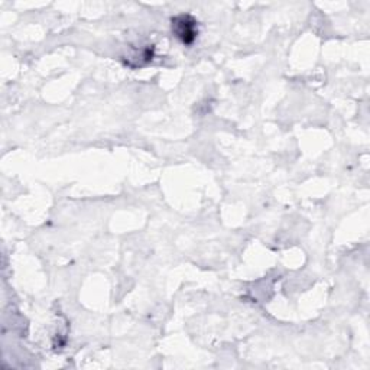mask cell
I'll list each match as a JSON object with an SVG mask.
<instances>
[{
  "instance_id": "obj_1",
  "label": "cell",
  "mask_w": 370,
  "mask_h": 370,
  "mask_svg": "<svg viewBox=\"0 0 370 370\" xmlns=\"http://www.w3.org/2000/svg\"><path fill=\"white\" fill-rule=\"evenodd\" d=\"M172 30L183 44L191 45L198 35L197 22L189 15H180L172 19Z\"/></svg>"
}]
</instances>
